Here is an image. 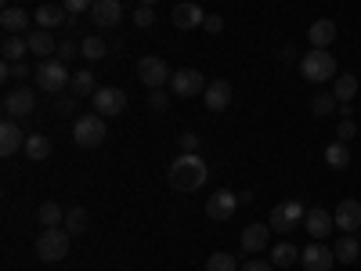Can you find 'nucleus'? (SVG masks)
Returning <instances> with one entry per match:
<instances>
[{"mask_svg":"<svg viewBox=\"0 0 361 271\" xmlns=\"http://www.w3.org/2000/svg\"><path fill=\"white\" fill-rule=\"evenodd\" d=\"M76 105H80V98H76V95H69V98H58V105H54V109H58V116H73V112H76Z\"/></svg>","mask_w":361,"mask_h":271,"instance_id":"37998d69","label":"nucleus"},{"mask_svg":"<svg viewBox=\"0 0 361 271\" xmlns=\"http://www.w3.org/2000/svg\"><path fill=\"white\" fill-rule=\"evenodd\" d=\"M202 29H206V33H221V29H224V18L221 15H206V22H202Z\"/></svg>","mask_w":361,"mask_h":271,"instance_id":"a18cd8bd","label":"nucleus"},{"mask_svg":"<svg viewBox=\"0 0 361 271\" xmlns=\"http://www.w3.org/2000/svg\"><path fill=\"white\" fill-rule=\"evenodd\" d=\"M325 163L333 167V170H347L350 167V148H347V141H333L325 148Z\"/></svg>","mask_w":361,"mask_h":271,"instance_id":"cd10ccee","label":"nucleus"},{"mask_svg":"<svg viewBox=\"0 0 361 271\" xmlns=\"http://www.w3.org/2000/svg\"><path fill=\"white\" fill-rule=\"evenodd\" d=\"M90 22L102 25V29H112L123 22V4L119 0H94V8H90Z\"/></svg>","mask_w":361,"mask_h":271,"instance_id":"ddd939ff","label":"nucleus"},{"mask_svg":"<svg viewBox=\"0 0 361 271\" xmlns=\"http://www.w3.org/2000/svg\"><path fill=\"white\" fill-rule=\"evenodd\" d=\"M134 22H137V29H148V25H152V22H156V11H152V8H148V4H141V8L134 11Z\"/></svg>","mask_w":361,"mask_h":271,"instance_id":"58836bf2","label":"nucleus"},{"mask_svg":"<svg viewBox=\"0 0 361 271\" xmlns=\"http://www.w3.org/2000/svg\"><path fill=\"white\" fill-rule=\"evenodd\" d=\"M0 76L4 80H29V66L25 62H4L0 66Z\"/></svg>","mask_w":361,"mask_h":271,"instance_id":"c9c22d12","label":"nucleus"},{"mask_svg":"<svg viewBox=\"0 0 361 271\" xmlns=\"http://www.w3.org/2000/svg\"><path fill=\"white\" fill-rule=\"evenodd\" d=\"M333 221H336L343 231H357V228H361V203H357V199H343V203L336 206Z\"/></svg>","mask_w":361,"mask_h":271,"instance_id":"5701e85b","label":"nucleus"},{"mask_svg":"<svg viewBox=\"0 0 361 271\" xmlns=\"http://www.w3.org/2000/svg\"><path fill=\"white\" fill-rule=\"evenodd\" d=\"M37 217H40V224H44V228H58V224H66V210L58 206L54 199H47V203H40Z\"/></svg>","mask_w":361,"mask_h":271,"instance_id":"c85d7f7f","label":"nucleus"},{"mask_svg":"<svg viewBox=\"0 0 361 271\" xmlns=\"http://www.w3.org/2000/svg\"><path fill=\"white\" fill-rule=\"evenodd\" d=\"M238 271H275V264H271V260H257V257H250Z\"/></svg>","mask_w":361,"mask_h":271,"instance_id":"c03bdc74","label":"nucleus"},{"mask_svg":"<svg viewBox=\"0 0 361 271\" xmlns=\"http://www.w3.org/2000/svg\"><path fill=\"white\" fill-rule=\"evenodd\" d=\"M336 260L340 264H354V260H361V243H357V235L354 231H347L343 239H340V243H336Z\"/></svg>","mask_w":361,"mask_h":271,"instance_id":"393cba45","label":"nucleus"},{"mask_svg":"<svg viewBox=\"0 0 361 271\" xmlns=\"http://www.w3.org/2000/svg\"><path fill=\"white\" fill-rule=\"evenodd\" d=\"M141 4H148V8H152V4H159V0H141Z\"/></svg>","mask_w":361,"mask_h":271,"instance_id":"49530a36","label":"nucleus"},{"mask_svg":"<svg viewBox=\"0 0 361 271\" xmlns=\"http://www.w3.org/2000/svg\"><path fill=\"white\" fill-rule=\"evenodd\" d=\"M25 159H33V163H44L47 156H51V138H44V134H29L25 138Z\"/></svg>","mask_w":361,"mask_h":271,"instance_id":"b1692460","label":"nucleus"},{"mask_svg":"<svg viewBox=\"0 0 361 271\" xmlns=\"http://www.w3.org/2000/svg\"><path fill=\"white\" fill-rule=\"evenodd\" d=\"M235 210H238V192L217 188L214 195L206 199V217H209V221H217V224L231 221V217H235Z\"/></svg>","mask_w":361,"mask_h":271,"instance_id":"1a4fd4ad","label":"nucleus"},{"mask_svg":"<svg viewBox=\"0 0 361 271\" xmlns=\"http://www.w3.org/2000/svg\"><path fill=\"white\" fill-rule=\"evenodd\" d=\"M62 4H66V11L69 15H90V8H94V0H62Z\"/></svg>","mask_w":361,"mask_h":271,"instance_id":"ea45409f","label":"nucleus"},{"mask_svg":"<svg viewBox=\"0 0 361 271\" xmlns=\"http://www.w3.org/2000/svg\"><path fill=\"white\" fill-rule=\"evenodd\" d=\"M307 40H311V47H314V51H325L329 44L336 40V22H333V18H318V22H311Z\"/></svg>","mask_w":361,"mask_h":271,"instance_id":"412c9836","label":"nucleus"},{"mask_svg":"<svg viewBox=\"0 0 361 271\" xmlns=\"http://www.w3.org/2000/svg\"><path fill=\"white\" fill-rule=\"evenodd\" d=\"M25 40H29V51H33L40 62H44V58H54V54H58V40L51 37V29H29Z\"/></svg>","mask_w":361,"mask_h":271,"instance_id":"a211bd4d","label":"nucleus"},{"mask_svg":"<svg viewBox=\"0 0 361 271\" xmlns=\"http://www.w3.org/2000/svg\"><path fill=\"white\" fill-rule=\"evenodd\" d=\"M69 90L76 98H94L98 95V83H94V73H73V83H69Z\"/></svg>","mask_w":361,"mask_h":271,"instance_id":"bb28decb","label":"nucleus"},{"mask_svg":"<svg viewBox=\"0 0 361 271\" xmlns=\"http://www.w3.org/2000/svg\"><path fill=\"white\" fill-rule=\"evenodd\" d=\"M148 109H152V112H166V109H170L166 87H159V90H152V95H148Z\"/></svg>","mask_w":361,"mask_h":271,"instance_id":"4c0bfd02","label":"nucleus"},{"mask_svg":"<svg viewBox=\"0 0 361 271\" xmlns=\"http://www.w3.org/2000/svg\"><path fill=\"white\" fill-rule=\"evenodd\" d=\"M300 73H304V80H311V83L336 80V58L329 51H307L304 58H300Z\"/></svg>","mask_w":361,"mask_h":271,"instance_id":"39448f33","label":"nucleus"},{"mask_svg":"<svg viewBox=\"0 0 361 271\" xmlns=\"http://www.w3.org/2000/svg\"><path fill=\"white\" fill-rule=\"evenodd\" d=\"M202 90H206V80H202L199 69H177L170 76V95L173 98H195Z\"/></svg>","mask_w":361,"mask_h":271,"instance_id":"9d476101","label":"nucleus"},{"mask_svg":"<svg viewBox=\"0 0 361 271\" xmlns=\"http://www.w3.org/2000/svg\"><path fill=\"white\" fill-rule=\"evenodd\" d=\"M66 231H69V235H83V231H87V210H83V206L66 210Z\"/></svg>","mask_w":361,"mask_h":271,"instance_id":"473e14b6","label":"nucleus"},{"mask_svg":"<svg viewBox=\"0 0 361 271\" xmlns=\"http://www.w3.org/2000/svg\"><path fill=\"white\" fill-rule=\"evenodd\" d=\"M304 228H307V235H311V239H318V243H322V239L336 228V221H333V214H329V210L311 206V210H307V217H304Z\"/></svg>","mask_w":361,"mask_h":271,"instance_id":"2eb2a0df","label":"nucleus"},{"mask_svg":"<svg viewBox=\"0 0 361 271\" xmlns=\"http://www.w3.org/2000/svg\"><path fill=\"white\" fill-rule=\"evenodd\" d=\"M296 260H300V250L293 243H279L275 250H271V264H275V267H289Z\"/></svg>","mask_w":361,"mask_h":271,"instance_id":"2f4dec72","label":"nucleus"},{"mask_svg":"<svg viewBox=\"0 0 361 271\" xmlns=\"http://www.w3.org/2000/svg\"><path fill=\"white\" fill-rule=\"evenodd\" d=\"M29 22H33V18H29L25 8H11V4H8L4 11H0V25H4L8 37H22L25 29H29Z\"/></svg>","mask_w":361,"mask_h":271,"instance_id":"aec40b11","label":"nucleus"},{"mask_svg":"<svg viewBox=\"0 0 361 271\" xmlns=\"http://www.w3.org/2000/svg\"><path fill=\"white\" fill-rule=\"evenodd\" d=\"M90 102H94V112L98 116H123V109H127V95H123V90H119V87H98V95L94 98H90Z\"/></svg>","mask_w":361,"mask_h":271,"instance_id":"9b49d317","label":"nucleus"},{"mask_svg":"<svg viewBox=\"0 0 361 271\" xmlns=\"http://www.w3.org/2000/svg\"><path fill=\"white\" fill-rule=\"evenodd\" d=\"M206 177H209V167L199 159V152H180L166 167V185L173 192H195L206 185Z\"/></svg>","mask_w":361,"mask_h":271,"instance_id":"f257e3e1","label":"nucleus"},{"mask_svg":"<svg viewBox=\"0 0 361 271\" xmlns=\"http://www.w3.org/2000/svg\"><path fill=\"white\" fill-rule=\"evenodd\" d=\"M202 102L209 112H224L231 105V83L228 80H209L206 90H202Z\"/></svg>","mask_w":361,"mask_h":271,"instance_id":"4468645a","label":"nucleus"},{"mask_svg":"<svg viewBox=\"0 0 361 271\" xmlns=\"http://www.w3.org/2000/svg\"><path fill=\"white\" fill-rule=\"evenodd\" d=\"M25 148V138H22V127L15 124V119H4V127H0V156L11 159L15 152H22Z\"/></svg>","mask_w":361,"mask_h":271,"instance_id":"f3484780","label":"nucleus"},{"mask_svg":"<svg viewBox=\"0 0 361 271\" xmlns=\"http://www.w3.org/2000/svg\"><path fill=\"white\" fill-rule=\"evenodd\" d=\"M170 69H166V62L163 58H156V54H145L141 62H137V80L148 87V90H159V87H166L170 83Z\"/></svg>","mask_w":361,"mask_h":271,"instance_id":"6e6552de","label":"nucleus"},{"mask_svg":"<svg viewBox=\"0 0 361 271\" xmlns=\"http://www.w3.org/2000/svg\"><path fill=\"white\" fill-rule=\"evenodd\" d=\"M69 231L66 228H44L40 239H37V257L47 260V264H58V260H66L69 257Z\"/></svg>","mask_w":361,"mask_h":271,"instance_id":"20e7f679","label":"nucleus"},{"mask_svg":"<svg viewBox=\"0 0 361 271\" xmlns=\"http://www.w3.org/2000/svg\"><path fill=\"white\" fill-rule=\"evenodd\" d=\"M243 264H238V257L235 253H209V260H206V271H238Z\"/></svg>","mask_w":361,"mask_h":271,"instance_id":"72a5a7b5","label":"nucleus"},{"mask_svg":"<svg viewBox=\"0 0 361 271\" xmlns=\"http://www.w3.org/2000/svg\"><path fill=\"white\" fill-rule=\"evenodd\" d=\"M333 95H336L340 105L354 102V98H357V76H354V73H340L336 83H333Z\"/></svg>","mask_w":361,"mask_h":271,"instance_id":"a878e982","label":"nucleus"},{"mask_svg":"<svg viewBox=\"0 0 361 271\" xmlns=\"http://www.w3.org/2000/svg\"><path fill=\"white\" fill-rule=\"evenodd\" d=\"M80 54L87 58V62H102V58L109 54V44L102 37H83L80 40Z\"/></svg>","mask_w":361,"mask_h":271,"instance_id":"c756f323","label":"nucleus"},{"mask_svg":"<svg viewBox=\"0 0 361 271\" xmlns=\"http://www.w3.org/2000/svg\"><path fill=\"white\" fill-rule=\"evenodd\" d=\"M66 18H69L66 4H40V8H37V15H33L37 29H51V33H54L58 25H66Z\"/></svg>","mask_w":361,"mask_h":271,"instance_id":"6ab92c4d","label":"nucleus"},{"mask_svg":"<svg viewBox=\"0 0 361 271\" xmlns=\"http://www.w3.org/2000/svg\"><path fill=\"white\" fill-rule=\"evenodd\" d=\"M54 58L69 66L73 58H80V44H76V40H62V44H58V54H54Z\"/></svg>","mask_w":361,"mask_h":271,"instance_id":"e433bc0d","label":"nucleus"},{"mask_svg":"<svg viewBox=\"0 0 361 271\" xmlns=\"http://www.w3.org/2000/svg\"><path fill=\"white\" fill-rule=\"evenodd\" d=\"M300 264H304L307 271H333V264H336V253L329 250L325 243H307V250H300Z\"/></svg>","mask_w":361,"mask_h":271,"instance_id":"f8f14e48","label":"nucleus"},{"mask_svg":"<svg viewBox=\"0 0 361 271\" xmlns=\"http://www.w3.org/2000/svg\"><path fill=\"white\" fill-rule=\"evenodd\" d=\"M73 138H76L80 148H102L105 138H109V131H105V116H98V112H83L76 124H73Z\"/></svg>","mask_w":361,"mask_h":271,"instance_id":"7ed1b4c3","label":"nucleus"},{"mask_svg":"<svg viewBox=\"0 0 361 271\" xmlns=\"http://www.w3.org/2000/svg\"><path fill=\"white\" fill-rule=\"evenodd\" d=\"M4 112H8V119H29L37 112V90L25 87V83L8 90V95H4Z\"/></svg>","mask_w":361,"mask_h":271,"instance_id":"0eeeda50","label":"nucleus"},{"mask_svg":"<svg viewBox=\"0 0 361 271\" xmlns=\"http://www.w3.org/2000/svg\"><path fill=\"white\" fill-rule=\"evenodd\" d=\"M354 131H357V127H354V119H350V116H343V119H340V127H336V141H350V138H354Z\"/></svg>","mask_w":361,"mask_h":271,"instance_id":"a19ab883","label":"nucleus"},{"mask_svg":"<svg viewBox=\"0 0 361 271\" xmlns=\"http://www.w3.org/2000/svg\"><path fill=\"white\" fill-rule=\"evenodd\" d=\"M170 22H173L177 29H195V25L206 22V11H202L199 4H192V0H180V4L170 11Z\"/></svg>","mask_w":361,"mask_h":271,"instance_id":"dca6fc26","label":"nucleus"},{"mask_svg":"<svg viewBox=\"0 0 361 271\" xmlns=\"http://www.w3.org/2000/svg\"><path fill=\"white\" fill-rule=\"evenodd\" d=\"M336 105H340L336 95H314V98H311V112H314V116H333Z\"/></svg>","mask_w":361,"mask_h":271,"instance_id":"f704fd0d","label":"nucleus"},{"mask_svg":"<svg viewBox=\"0 0 361 271\" xmlns=\"http://www.w3.org/2000/svg\"><path fill=\"white\" fill-rule=\"evenodd\" d=\"M271 243V224H246L243 228V250L246 253H260Z\"/></svg>","mask_w":361,"mask_h":271,"instance_id":"4be33fe9","label":"nucleus"},{"mask_svg":"<svg viewBox=\"0 0 361 271\" xmlns=\"http://www.w3.org/2000/svg\"><path fill=\"white\" fill-rule=\"evenodd\" d=\"M4 62H22L25 58V51H29V40L25 37H4Z\"/></svg>","mask_w":361,"mask_h":271,"instance_id":"7c9ffc66","label":"nucleus"},{"mask_svg":"<svg viewBox=\"0 0 361 271\" xmlns=\"http://www.w3.org/2000/svg\"><path fill=\"white\" fill-rule=\"evenodd\" d=\"M33 76H37V87L44 90V95H62V90L73 83L69 66H66V62H58V58H44Z\"/></svg>","mask_w":361,"mask_h":271,"instance_id":"f03ea898","label":"nucleus"},{"mask_svg":"<svg viewBox=\"0 0 361 271\" xmlns=\"http://www.w3.org/2000/svg\"><path fill=\"white\" fill-rule=\"evenodd\" d=\"M304 217H307V206L300 203V199H286V203H279L275 210H271L267 224L286 235V231H293V228H304Z\"/></svg>","mask_w":361,"mask_h":271,"instance_id":"423d86ee","label":"nucleus"},{"mask_svg":"<svg viewBox=\"0 0 361 271\" xmlns=\"http://www.w3.org/2000/svg\"><path fill=\"white\" fill-rule=\"evenodd\" d=\"M177 148H180V152H199V138L188 131V134H180L177 138Z\"/></svg>","mask_w":361,"mask_h":271,"instance_id":"79ce46f5","label":"nucleus"}]
</instances>
